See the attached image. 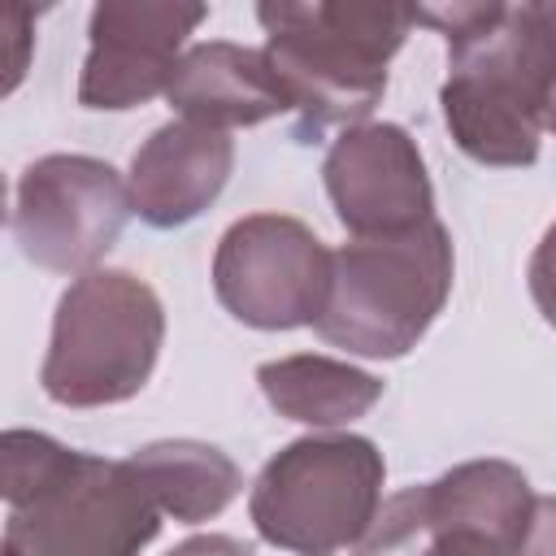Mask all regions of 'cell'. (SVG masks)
Returning a JSON list of instances; mask_svg holds the SVG:
<instances>
[{"label": "cell", "mask_w": 556, "mask_h": 556, "mask_svg": "<svg viewBox=\"0 0 556 556\" xmlns=\"http://www.w3.org/2000/svg\"><path fill=\"white\" fill-rule=\"evenodd\" d=\"M417 22L447 39L443 122L478 165H530L556 87V0L430 4Z\"/></svg>", "instance_id": "1"}, {"label": "cell", "mask_w": 556, "mask_h": 556, "mask_svg": "<svg viewBox=\"0 0 556 556\" xmlns=\"http://www.w3.org/2000/svg\"><path fill=\"white\" fill-rule=\"evenodd\" d=\"M4 556H139L161 530L126 460L35 430L4 434Z\"/></svg>", "instance_id": "2"}, {"label": "cell", "mask_w": 556, "mask_h": 556, "mask_svg": "<svg viewBox=\"0 0 556 556\" xmlns=\"http://www.w3.org/2000/svg\"><path fill=\"white\" fill-rule=\"evenodd\" d=\"M265 61L304 130L365 126L387 91V65L417 26L413 4H261Z\"/></svg>", "instance_id": "3"}, {"label": "cell", "mask_w": 556, "mask_h": 556, "mask_svg": "<svg viewBox=\"0 0 556 556\" xmlns=\"http://www.w3.org/2000/svg\"><path fill=\"white\" fill-rule=\"evenodd\" d=\"M452 291V235L439 217L378 239H352L330 261V295L317 334L369 361L417 348Z\"/></svg>", "instance_id": "4"}, {"label": "cell", "mask_w": 556, "mask_h": 556, "mask_svg": "<svg viewBox=\"0 0 556 556\" xmlns=\"http://www.w3.org/2000/svg\"><path fill=\"white\" fill-rule=\"evenodd\" d=\"M165 339L156 291L126 269H91L70 282L52 317L43 391L65 408H104L143 391Z\"/></svg>", "instance_id": "5"}, {"label": "cell", "mask_w": 556, "mask_h": 556, "mask_svg": "<svg viewBox=\"0 0 556 556\" xmlns=\"http://www.w3.org/2000/svg\"><path fill=\"white\" fill-rule=\"evenodd\" d=\"M382 478L387 465L369 439L308 434L261 469L248 513L265 543L295 556H334L374 530Z\"/></svg>", "instance_id": "6"}, {"label": "cell", "mask_w": 556, "mask_h": 556, "mask_svg": "<svg viewBox=\"0 0 556 556\" xmlns=\"http://www.w3.org/2000/svg\"><path fill=\"white\" fill-rule=\"evenodd\" d=\"M334 252L321 239L282 213L239 217L213 256V291L222 308L256 330H295L313 326L330 295Z\"/></svg>", "instance_id": "7"}, {"label": "cell", "mask_w": 556, "mask_h": 556, "mask_svg": "<svg viewBox=\"0 0 556 556\" xmlns=\"http://www.w3.org/2000/svg\"><path fill=\"white\" fill-rule=\"evenodd\" d=\"M130 213V187L109 161L56 152L22 169L13 239L39 269L91 274V265L117 243Z\"/></svg>", "instance_id": "8"}, {"label": "cell", "mask_w": 556, "mask_h": 556, "mask_svg": "<svg viewBox=\"0 0 556 556\" xmlns=\"http://www.w3.org/2000/svg\"><path fill=\"white\" fill-rule=\"evenodd\" d=\"M534 513L526 473L508 460H465L426 486L391 495L361 543V556H395L408 543L443 530H482L521 556Z\"/></svg>", "instance_id": "9"}, {"label": "cell", "mask_w": 556, "mask_h": 556, "mask_svg": "<svg viewBox=\"0 0 556 556\" xmlns=\"http://www.w3.org/2000/svg\"><path fill=\"white\" fill-rule=\"evenodd\" d=\"M208 17L204 4L109 0L91 9V48L78 78L83 109H135L169 91L187 35Z\"/></svg>", "instance_id": "10"}, {"label": "cell", "mask_w": 556, "mask_h": 556, "mask_svg": "<svg viewBox=\"0 0 556 556\" xmlns=\"http://www.w3.org/2000/svg\"><path fill=\"white\" fill-rule=\"evenodd\" d=\"M321 174L339 222L356 239L400 235L434 217L430 174L404 126L365 122L343 130L326 152Z\"/></svg>", "instance_id": "11"}, {"label": "cell", "mask_w": 556, "mask_h": 556, "mask_svg": "<svg viewBox=\"0 0 556 556\" xmlns=\"http://www.w3.org/2000/svg\"><path fill=\"white\" fill-rule=\"evenodd\" d=\"M235 165V143L226 130L200 122H165L148 135V143L130 161V208L156 226H182L200 217L226 187Z\"/></svg>", "instance_id": "12"}, {"label": "cell", "mask_w": 556, "mask_h": 556, "mask_svg": "<svg viewBox=\"0 0 556 556\" xmlns=\"http://www.w3.org/2000/svg\"><path fill=\"white\" fill-rule=\"evenodd\" d=\"M165 96L187 122H200L213 130L256 126V122L291 109L265 52L239 48L226 39H208V43L187 48Z\"/></svg>", "instance_id": "13"}, {"label": "cell", "mask_w": 556, "mask_h": 556, "mask_svg": "<svg viewBox=\"0 0 556 556\" xmlns=\"http://www.w3.org/2000/svg\"><path fill=\"white\" fill-rule=\"evenodd\" d=\"M126 465L139 478V486L152 495L161 517H174V521H208L243 486L239 465L222 447L195 443V439L143 443L126 456Z\"/></svg>", "instance_id": "14"}, {"label": "cell", "mask_w": 556, "mask_h": 556, "mask_svg": "<svg viewBox=\"0 0 556 556\" xmlns=\"http://www.w3.org/2000/svg\"><path fill=\"white\" fill-rule=\"evenodd\" d=\"M256 382L265 391V400L304 426H343L365 417L378 395L382 382L348 361H330V356H282V361H265L256 369Z\"/></svg>", "instance_id": "15"}, {"label": "cell", "mask_w": 556, "mask_h": 556, "mask_svg": "<svg viewBox=\"0 0 556 556\" xmlns=\"http://www.w3.org/2000/svg\"><path fill=\"white\" fill-rule=\"evenodd\" d=\"M395 556H513V552L482 530H443V534H426L408 543Z\"/></svg>", "instance_id": "16"}, {"label": "cell", "mask_w": 556, "mask_h": 556, "mask_svg": "<svg viewBox=\"0 0 556 556\" xmlns=\"http://www.w3.org/2000/svg\"><path fill=\"white\" fill-rule=\"evenodd\" d=\"M530 295H534L543 321L556 326V222L547 226V235L539 239V248L530 256Z\"/></svg>", "instance_id": "17"}, {"label": "cell", "mask_w": 556, "mask_h": 556, "mask_svg": "<svg viewBox=\"0 0 556 556\" xmlns=\"http://www.w3.org/2000/svg\"><path fill=\"white\" fill-rule=\"evenodd\" d=\"M521 556H556V495L534 500V513H530V530H526Z\"/></svg>", "instance_id": "18"}, {"label": "cell", "mask_w": 556, "mask_h": 556, "mask_svg": "<svg viewBox=\"0 0 556 556\" xmlns=\"http://www.w3.org/2000/svg\"><path fill=\"white\" fill-rule=\"evenodd\" d=\"M165 556H252V547L239 543V539H230V534H195V539L178 543Z\"/></svg>", "instance_id": "19"}, {"label": "cell", "mask_w": 556, "mask_h": 556, "mask_svg": "<svg viewBox=\"0 0 556 556\" xmlns=\"http://www.w3.org/2000/svg\"><path fill=\"white\" fill-rule=\"evenodd\" d=\"M4 22H9V35H13V65H9V91H13L17 78H22V70H26V52H22V48H26V22H30V13L13 4V9L4 13Z\"/></svg>", "instance_id": "20"}, {"label": "cell", "mask_w": 556, "mask_h": 556, "mask_svg": "<svg viewBox=\"0 0 556 556\" xmlns=\"http://www.w3.org/2000/svg\"><path fill=\"white\" fill-rule=\"evenodd\" d=\"M552 135H556V87H552V100H547V122H543Z\"/></svg>", "instance_id": "21"}]
</instances>
